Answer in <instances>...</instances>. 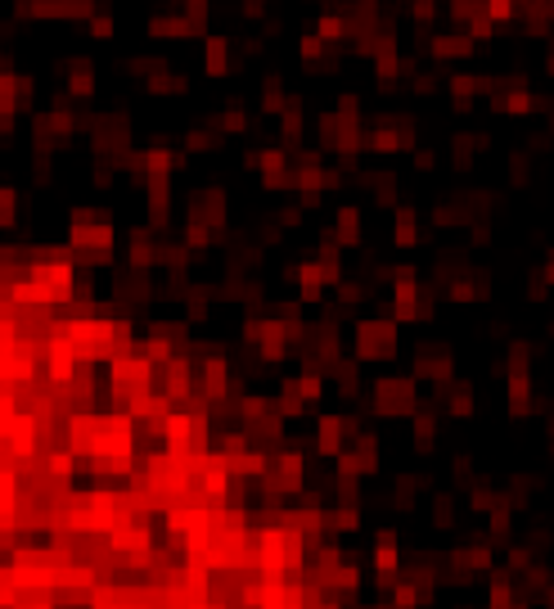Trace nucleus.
Wrapping results in <instances>:
<instances>
[{
  "label": "nucleus",
  "mask_w": 554,
  "mask_h": 609,
  "mask_svg": "<svg viewBox=\"0 0 554 609\" xmlns=\"http://www.w3.org/2000/svg\"><path fill=\"white\" fill-rule=\"evenodd\" d=\"M392 352H397V321L356 325V361H388Z\"/></svg>",
  "instance_id": "obj_1"
},
{
  "label": "nucleus",
  "mask_w": 554,
  "mask_h": 609,
  "mask_svg": "<svg viewBox=\"0 0 554 609\" xmlns=\"http://www.w3.org/2000/svg\"><path fill=\"white\" fill-rule=\"evenodd\" d=\"M374 411L379 416H415V380L405 375H392V380H379L374 384Z\"/></svg>",
  "instance_id": "obj_2"
},
{
  "label": "nucleus",
  "mask_w": 554,
  "mask_h": 609,
  "mask_svg": "<svg viewBox=\"0 0 554 609\" xmlns=\"http://www.w3.org/2000/svg\"><path fill=\"white\" fill-rule=\"evenodd\" d=\"M379 469V443L369 433H361L356 452H338V474L342 479H361V474H374Z\"/></svg>",
  "instance_id": "obj_3"
},
{
  "label": "nucleus",
  "mask_w": 554,
  "mask_h": 609,
  "mask_svg": "<svg viewBox=\"0 0 554 609\" xmlns=\"http://www.w3.org/2000/svg\"><path fill=\"white\" fill-rule=\"evenodd\" d=\"M392 321H420V285H415L410 271H397V285H392Z\"/></svg>",
  "instance_id": "obj_4"
},
{
  "label": "nucleus",
  "mask_w": 554,
  "mask_h": 609,
  "mask_svg": "<svg viewBox=\"0 0 554 609\" xmlns=\"http://www.w3.org/2000/svg\"><path fill=\"white\" fill-rule=\"evenodd\" d=\"M504 406H509L514 420H523L527 411H532V370H527V365L504 375Z\"/></svg>",
  "instance_id": "obj_5"
},
{
  "label": "nucleus",
  "mask_w": 554,
  "mask_h": 609,
  "mask_svg": "<svg viewBox=\"0 0 554 609\" xmlns=\"http://www.w3.org/2000/svg\"><path fill=\"white\" fill-rule=\"evenodd\" d=\"M342 420L338 416H320V424H316V452L320 456H329V460H338V452H347L342 447Z\"/></svg>",
  "instance_id": "obj_6"
},
{
  "label": "nucleus",
  "mask_w": 554,
  "mask_h": 609,
  "mask_svg": "<svg viewBox=\"0 0 554 609\" xmlns=\"http://www.w3.org/2000/svg\"><path fill=\"white\" fill-rule=\"evenodd\" d=\"M289 321H266V325H257V348H262V357L266 361H279L284 357V338H289Z\"/></svg>",
  "instance_id": "obj_7"
},
{
  "label": "nucleus",
  "mask_w": 554,
  "mask_h": 609,
  "mask_svg": "<svg viewBox=\"0 0 554 609\" xmlns=\"http://www.w3.org/2000/svg\"><path fill=\"white\" fill-rule=\"evenodd\" d=\"M334 244H342V249H352V244H361V208L356 203H342L338 217H334V235H329Z\"/></svg>",
  "instance_id": "obj_8"
},
{
  "label": "nucleus",
  "mask_w": 554,
  "mask_h": 609,
  "mask_svg": "<svg viewBox=\"0 0 554 609\" xmlns=\"http://www.w3.org/2000/svg\"><path fill=\"white\" fill-rule=\"evenodd\" d=\"M266 474H275L279 492H298V487H302V456L298 452H284L275 465H266Z\"/></svg>",
  "instance_id": "obj_9"
},
{
  "label": "nucleus",
  "mask_w": 554,
  "mask_h": 609,
  "mask_svg": "<svg viewBox=\"0 0 554 609\" xmlns=\"http://www.w3.org/2000/svg\"><path fill=\"white\" fill-rule=\"evenodd\" d=\"M392 244H397V249H415V244H420V217H415L410 203H401V208H397V222H392Z\"/></svg>",
  "instance_id": "obj_10"
},
{
  "label": "nucleus",
  "mask_w": 554,
  "mask_h": 609,
  "mask_svg": "<svg viewBox=\"0 0 554 609\" xmlns=\"http://www.w3.org/2000/svg\"><path fill=\"white\" fill-rule=\"evenodd\" d=\"M401 68H405V64L397 59V45H392V36H383V41H379V50H374V72H379V81H383V86H392Z\"/></svg>",
  "instance_id": "obj_11"
},
{
  "label": "nucleus",
  "mask_w": 554,
  "mask_h": 609,
  "mask_svg": "<svg viewBox=\"0 0 554 609\" xmlns=\"http://www.w3.org/2000/svg\"><path fill=\"white\" fill-rule=\"evenodd\" d=\"M410 429H415V447H420V452H433V443H437V416L433 411H415Z\"/></svg>",
  "instance_id": "obj_12"
},
{
  "label": "nucleus",
  "mask_w": 554,
  "mask_h": 609,
  "mask_svg": "<svg viewBox=\"0 0 554 609\" xmlns=\"http://www.w3.org/2000/svg\"><path fill=\"white\" fill-rule=\"evenodd\" d=\"M262 564L270 569V574L289 564V559H284V533H275V528H270L266 537H262Z\"/></svg>",
  "instance_id": "obj_13"
},
{
  "label": "nucleus",
  "mask_w": 554,
  "mask_h": 609,
  "mask_svg": "<svg viewBox=\"0 0 554 609\" xmlns=\"http://www.w3.org/2000/svg\"><path fill=\"white\" fill-rule=\"evenodd\" d=\"M469 50H473L469 36H437V41H433V55L437 59H464Z\"/></svg>",
  "instance_id": "obj_14"
},
{
  "label": "nucleus",
  "mask_w": 554,
  "mask_h": 609,
  "mask_svg": "<svg viewBox=\"0 0 554 609\" xmlns=\"http://www.w3.org/2000/svg\"><path fill=\"white\" fill-rule=\"evenodd\" d=\"M289 388H293V393H298L302 402H316L320 393H325V384H320V375H316V370H302V375H293V380H289Z\"/></svg>",
  "instance_id": "obj_15"
},
{
  "label": "nucleus",
  "mask_w": 554,
  "mask_h": 609,
  "mask_svg": "<svg viewBox=\"0 0 554 609\" xmlns=\"http://www.w3.org/2000/svg\"><path fill=\"white\" fill-rule=\"evenodd\" d=\"M374 564H379V574H392V569H397V537H392V533H379Z\"/></svg>",
  "instance_id": "obj_16"
},
{
  "label": "nucleus",
  "mask_w": 554,
  "mask_h": 609,
  "mask_svg": "<svg viewBox=\"0 0 554 609\" xmlns=\"http://www.w3.org/2000/svg\"><path fill=\"white\" fill-rule=\"evenodd\" d=\"M320 523H325V528H338V533H352L356 523H361V515H356V506H342V510H329V515H320Z\"/></svg>",
  "instance_id": "obj_17"
},
{
  "label": "nucleus",
  "mask_w": 554,
  "mask_h": 609,
  "mask_svg": "<svg viewBox=\"0 0 554 609\" xmlns=\"http://www.w3.org/2000/svg\"><path fill=\"white\" fill-rule=\"evenodd\" d=\"M226 50H230V45L221 41V36H212V41H207V72H212V77H221V72L230 68V59H226Z\"/></svg>",
  "instance_id": "obj_18"
},
{
  "label": "nucleus",
  "mask_w": 554,
  "mask_h": 609,
  "mask_svg": "<svg viewBox=\"0 0 554 609\" xmlns=\"http://www.w3.org/2000/svg\"><path fill=\"white\" fill-rule=\"evenodd\" d=\"M342 32H347L342 14H338V9H325V14H320V28H316V36H320V41H334V36H342Z\"/></svg>",
  "instance_id": "obj_19"
},
{
  "label": "nucleus",
  "mask_w": 554,
  "mask_h": 609,
  "mask_svg": "<svg viewBox=\"0 0 554 609\" xmlns=\"http://www.w3.org/2000/svg\"><path fill=\"white\" fill-rule=\"evenodd\" d=\"M433 523H437V528H455V501H451V492H437L433 496Z\"/></svg>",
  "instance_id": "obj_20"
},
{
  "label": "nucleus",
  "mask_w": 554,
  "mask_h": 609,
  "mask_svg": "<svg viewBox=\"0 0 554 609\" xmlns=\"http://www.w3.org/2000/svg\"><path fill=\"white\" fill-rule=\"evenodd\" d=\"M284 104H289V95L279 91V77H270L262 86V108H266V113H284Z\"/></svg>",
  "instance_id": "obj_21"
},
{
  "label": "nucleus",
  "mask_w": 554,
  "mask_h": 609,
  "mask_svg": "<svg viewBox=\"0 0 554 609\" xmlns=\"http://www.w3.org/2000/svg\"><path fill=\"white\" fill-rule=\"evenodd\" d=\"M451 416H455V420H469V416H473V388H469V384H460V388L451 393Z\"/></svg>",
  "instance_id": "obj_22"
},
{
  "label": "nucleus",
  "mask_w": 554,
  "mask_h": 609,
  "mask_svg": "<svg viewBox=\"0 0 554 609\" xmlns=\"http://www.w3.org/2000/svg\"><path fill=\"white\" fill-rule=\"evenodd\" d=\"M279 122H284V127H279V131H284V140H293V136L302 131V104H298V100H289V104H284V113H279Z\"/></svg>",
  "instance_id": "obj_23"
},
{
  "label": "nucleus",
  "mask_w": 554,
  "mask_h": 609,
  "mask_svg": "<svg viewBox=\"0 0 554 609\" xmlns=\"http://www.w3.org/2000/svg\"><path fill=\"white\" fill-rule=\"evenodd\" d=\"M207 393L212 397L226 393V361H207Z\"/></svg>",
  "instance_id": "obj_24"
},
{
  "label": "nucleus",
  "mask_w": 554,
  "mask_h": 609,
  "mask_svg": "<svg viewBox=\"0 0 554 609\" xmlns=\"http://www.w3.org/2000/svg\"><path fill=\"white\" fill-rule=\"evenodd\" d=\"M446 298H451V302H473V298H483V294H478V285H469V280H455V285L446 289Z\"/></svg>",
  "instance_id": "obj_25"
},
{
  "label": "nucleus",
  "mask_w": 554,
  "mask_h": 609,
  "mask_svg": "<svg viewBox=\"0 0 554 609\" xmlns=\"http://www.w3.org/2000/svg\"><path fill=\"white\" fill-rule=\"evenodd\" d=\"M415 506V479H397V510Z\"/></svg>",
  "instance_id": "obj_26"
},
{
  "label": "nucleus",
  "mask_w": 554,
  "mask_h": 609,
  "mask_svg": "<svg viewBox=\"0 0 554 609\" xmlns=\"http://www.w3.org/2000/svg\"><path fill=\"white\" fill-rule=\"evenodd\" d=\"M334 375H338V384H342V393H356V361H342V365H338V370H334Z\"/></svg>",
  "instance_id": "obj_27"
},
{
  "label": "nucleus",
  "mask_w": 554,
  "mask_h": 609,
  "mask_svg": "<svg viewBox=\"0 0 554 609\" xmlns=\"http://www.w3.org/2000/svg\"><path fill=\"white\" fill-rule=\"evenodd\" d=\"M320 45H325L320 36H302V41H298V55H302V59H320Z\"/></svg>",
  "instance_id": "obj_28"
},
{
  "label": "nucleus",
  "mask_w": 554,
  "mask_h": 609,
  "mask_svg": "<svg viewBox=\"0 0 554 609\" xmlns=\"http://www.w3.org/2000/svg\"><path fill=\"white\" fill-rule=\"evenodd\" d=\"M509 9H514V0H487V14H491V23H496V18H509Z\"/></svg>",
  "instance_id": "obj_29"
},
{
  "label": "nucleus",
  "mask_w": 554,
  "mask_h": 609,
  "mask_svg": "<svg viewBox=\"0 0 554 609\" xmlns=\"http://www.w3.org/2000/svg\"><path fill=\"white\" fill-rule=\"evenodd\" d=\"M226 131H243V108H226Z\"/></svg>",
  "instance_id": "obj_30"
},
{
  "label": "nucleus",
  "mask_w": 554,
  "mask_h": 609,
  "mask_svg": "<svg viewBox=\"0 0 554 609\" xmlns=\"http://www.w3.org/2000/svg\"><path fill=\"white\" fill-rule=\"evenodd\" d=\"M433 18V0H415V23H428Z\"/></svg>",
  "instance_id": "obj_31"
},
{
  "label": "nucleus",
  "mask_w": 554,
  "mask_h": 609,
  "mask_svg": "<svg viewBox=\"0 0 554 609\" xmlns=\"http://www.w3.org/2000/svg\"><path fill=\"white\" fill-rule=\"evenodd\" d=\"M433 163H437L433 149H420V154H415V167H420V172H433Z\"/></svg>",
  "instance_id": "obj_32"
}]
</instances>
